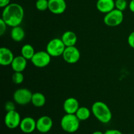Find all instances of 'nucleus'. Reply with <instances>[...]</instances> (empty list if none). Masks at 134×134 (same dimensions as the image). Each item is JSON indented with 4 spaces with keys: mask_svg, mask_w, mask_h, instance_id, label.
Returning <instances> with one entry per match:
<instances>
[{
    "mask_svg": "<svg viewBox=\"0 0 134 134\" xmlns=\"http://www.w3.org/2000/svg\"><path fill=\"white\" fill-rule=\"evenodd\" d=\"M104 134H123L120 131L115 129L107 130L104 132Z\"/></svg>",
    "mask_w": 134,
    "mask_h": 134,
    "instance_id": "nucleus-28",
    "label": "nucleus"
},
{
    "mask_svg": "<svg viewBox=\"0 0 134 134\" xmlns=\"http://www.w3.org/2000/svg\"><path fill=\"white\" fill-rule=\"evenodd\" d=\"M79 107V101L73 97L67 98L63 103V109L67 114H75Z\"/></svg>",
    "mask_w": 134,
    "mask_h": 134,
    "instance_id": "nucleus-13",
    "label": "nucleus"
},
{
    "mask_svg": "<svg viewBox=\"0 0 134 134\" xmlns=\"http://www.w3.org/2000/svg\"><path fill=\"white\" fill-rule=\"evenodd\" d=\"M24 17V10L20 4H9L6 7L3 8L1 18L5 21L8 26L15 27L20 26Z\"/></svg>",
    "mask_w": 134,
    "mask_h": 134,
    "instance_id": "nucleus-1",
    "label": "nucleus"
},
{
    "mask_svg": "<svg viewBox=\"0 0 134 134\" xmlns=\"http://www.w3.org/2000/svg\"><path fill=\"white\" fill-rule=\"evenodd\" d=\"M61 39L65 47L75 46L77 42V36L75 33L72 31H66L62 34Z\"/></svg>",
    "mask_w": 134,
    "mask_h": 134,
    "instance_id": "nucleus-17",
    "label": "nucleus"
},
{
    "mask_svg": "<svg viewBox=\"0 0 134 134\" xmlns=\"http://www.w3.org/2000/svg\"><path fill=\"white\" fill-rule=\"evenodd\" d=\"M13 82L16 85H20L23 82L24 77L22 72H14L12 77Z\"/></svg>",
    "mask_w": 134,
    "mask_h": 134,
    "instance_id": "nucleus-23",
    "label": "nucleus"
},
{
    "mask_svg": "<svg viewBox=\"0 0 134 134\" xmlns=\"http://www.w3.org/2000/svg\"><path fill=\"white\" fill-rule=\"evenodd\" d=\"M66 8L65 0H48V10L53 14H62L65 11Z\"/></svg>",
    "mask_w": 134,
    "mask_h": 134,
    "instance_id": "nucleus-12",
    "label": "nucleus"
},
{
    "mask_svg": "<svg viewBox=\"0 0 134 134\" xmlns=\"http://www.w3.org/2000/svg\"><path fill=\"white\" fill-rule=\"evenodd\" d=\"M92 134H104V133L102 132H101V131H96V132H93Z\"/></svg>",
    "mask_w": 134,
    "mask_h": 134,
    "instance_id": "nucleus-31",
    "label": "nucleus"
},
{
    "mask_svg": "<svg viewBox=\"0 0 134 134\" xmlns=\"http://www.w3.org/2000/svg\"><path fill=\"white\" fill-rule=\"evenodd\" d=\"M14 58V54L11 50L6 47L0 48V64L3 66L11 65Z\"/></svg>",
    "mask_w": 134,
    "mask_h": 134,
    "instance_id": "nucleus-14",
    "label": "nucleus"
},
{
    "mask_svg": "<svg viewBox=\"0 0 134 134\" xmlns=\"http://www.w3.org/2000/svg\"><path fill=\"white\" fill-rule=\"evenodd\" d=\"M33 93L29 89L19 88L13 94V99L14 102L20 105H26L31 102Z\"/></svg>",
    "mask_w": 134,
    "mask_h": 134,
    "instance_id": "nucleus-6",
    "label": "nucleus"
},
{
    "mask_svg": "<svg viewBox=\"0 0 134 134\" xmlns=\"http://www.w3.org/2000/svg\"><path fill=\"white\" fill-rule=\"evenodd\" d=\"M62 56L65 62L69 64H74L79 61L81 53L79 50L75 46L66 47Z\"/></svg>",
    "mask_w": 134,
    "mask_h": 134,
    "instance_id": "nucleus-8",
    "label": "nucleus"
},
{
    "mask_svg": "<svg viewBox=\"0 0 134 134\" xmlns=\"http://www.w3.org/2000/svg\"><path fill=\"white\" fill-rule=\"evenodd\" d=\"M96 8L100 13L107 14L115 9V0H98Z\"/></svg>",
    "mask_w": 134,
    "mask_h": 134,
    "instance_id": "nucleus-15",
    "label": "nucleus"
},
{
    "mask_svg": "<svg viewBox=\"0 0 134 134\" xmlns=\"http://www.w3.org/2000/svg\"><path fill=\"white\" fill-rule=\"evenodd\" d=\"M20 129L23 133L29 134L37 130V121L32 117L26 116L21 120Z\"/></svg>",
    "mask_w": 134,
    "mask_h": 134,
    "instance_id": "nucleus-11",
    "label": "nucleus"
},
{
    "mask_svg": "<svg viewBox=\"0 0 134 134\" xmlns=\"http://www.w3.org/2000/svg\"><path fill=\"white\" fill-rule=\"evenodd\" d=\"M31 102L33 105L36 107H43L46 103V98L44 94L41 92L33 93Z\"/></svg>",
    "mask_w": 134,
    "mask_h": 134,
    "instance_id": "nucleus-19",
    "label": "nucleus"
},
{
    "mask_svg": "<svg viewBox=\"0 0 134 134\" xmlns=\"http://www.w3.org/2000/svg\"><path fill=\"white\" fill-rule=\"evenodd\" d=\"M65 47H66L61 39L54 38L47 43L46 51L51 57H58L62 56Z\"/></svg>",
    "mask_w": 134,
    "mask_h": 134,
    "instance_id": "nucleus-4",
    "label": "nucleus"
},
{
    "mask_svg": "<svg viewBox=\"0 0 134 134\" xmlns=\"http://www.w3.org/2000/svg\"><path fill=\"white\" fill-rule=\"evenodd\" d=\"M91 111L97 120L103 124H107L112 119V113L106 103L103 102H96L92 105Z\"/></svg>",
    "mask_w": 134,
    "mask_h": 134,
    "instance_id": "nucleus-2",
    "label": "nucleus"
},
{
    "mask_svg": "<svg viewBox=\"0 0 134 134\" xmlns=\"http://www.w3.org/2000/svg\"><path fill=\"white\" fill-rule=\"evenodd\" d=\"M7 26H8L7 25V24L5 23V21H4L2 18H1V19H0V35H1V36H2V35L5 34V31H6Z\"/></svg>",
    "mask_w": 134,
    "mask_h": 134,
    "instance_id": "nucleus-26",
    "label": "nucleus"
},
{
    "mask_svg": "<svg viewBox=\"0 0 134 134\" xmlns=\"http://www.w3.org/2000/svg\"><path fill=\"white\" fill-rule=\"evenodd\" d=\"M130 134H132V133H130Z\"/></svg>",
    "mask_w": 134,
    "mask_h": 134,
    "instance_id": "nucleus-33",
    "label": "nucleus"
},
{
    "mask_svg": "<svg viewBox=\"0 0 134 134\" xmlns=\"http://www.w3.org/2000/svg\"><path fill=\"white\" fill-rule=\"evenodd\" d=\"M128 7H129L130 10L132 13H134V0H131Z\"/></svg>",
    "mask_w": 134,
    "mask_h": 134,
    "instance_id": "nucleus-30",
    "label": "nucleus"
},
{
    "mask_svg": "<svg viewBox=\"0 0 134 134\" xmlns=\"http://www.w3.org/2000/svg\"><path fill=\"white\" fill-rule=\"evenodd\" d=\"M35 52L33 46L30 44H26L22 46L21 48V55L27 60H31L33 56L35 54Z\"/></svg>",
    "mask_w": 134,
    "mask_h": 134,
    "instance_id": "nucleus-20",
    "label": "nucleus"
},
{
    "mask_svg": "<svg viewBox=\"0 0 134 134\" xmlns=\"http://www.w3.org/2000/svg\"><path fill=\"white\" fill-rule=\"evenodd\" d=\"M10 4V0H0V7L5 8Z\"/></svg>",
    "mask_w": 134,
    "mask_h": 134,
    "instance_id": "nucleus-29",
    "label": "nucleus"
},
{
    "mask_svg": "<svg viewBox=\"0 0 134 134\" xmlns=\"http://www.w3.org/2000/svg\"><path fill=\"white\" fill-rule=\"evenodd\" d=\"M21 116L16 111L7 112L4 119L5 124L9 129L13 130L20 126L21 122Z\"/></svg>",
    "mask_w": 134,
    "mask_h": 134,
    "instance_id": "nucleus-9",
    "label": "nucleus"
},
{
    "mask_svg": "<svg viewBox=\"0 0 134 134\" xmlns=\"http://www.w3.org/2000/svg\"><path fill=\"white\" fill-rule=\"evenodd\" d=\"M90 110L86 107H80L76 112L75 115L79 119L80 121H84L90 118L91 115Z\"/></svg>",
    "mask_w": 134,
    "mask_h": 134,
    "instance_id": "nucleus-21",
    "label": "nucleus"
},
{
    "mask_svg": "<svg viewBox=\"0 0 134 134\" xmlns=\"http://www.w3.org/2000/svg\"><path fill=\"white\" fill-rule=\"evenodd\" d=\"M37 134H46V133H37Z\"/></svg>",
    "mask_w": 134,
    "mask_h": 134,
    "instance_id": "nucleus-32",
    "label": "nucleus"
},
{
    "mask_svg": "<svg viewBox=\"0 0 134 134\" xmlns=\"http://www.w3.org/2000/svg\"><path fill=\"white\" fill-rule=\"evenodd\" d=\"M128 43L130 47L134 48V31H132L128 36Z\"/></svg>",
    "mask_w": 134,
    "mask_h": 134,
    "instance_id": "nucleus-27",
    "label": "nucleus"
},
{
    "mask_svg": "<svg viewBox=\"0 0 134 134\" xmlns=\"http://www.w3.org/2000/svg\"><path fill=\"white\" fill-rule=\"evenodd\" d=\"M128 7L126 0H115V9L121 11H124Z\"/></svg>",
    "mask_w": 134,
    "mask_h": 134,
    "instance_id": "nucleus-24",
    "label": "nucleus"
},
{
    "mask_svg": "<svg viewBox=\"0 0 134 134\" xmlns=\"http://www.w3.org/2000/svg\"><path fill=\"white\" fill-rule=\"evenodd\" d=\"M35 7L39 11H45L48 9V0H37Z\"/></svg>",
    "mask_w": 134,
    "mask_h": 134,
    "instance_id": "nucleus-22",
    "label": "nucleus"
},
{
    "mask_svg": "<svg viewBox=\"0 0 134 134\" xmlns=\"http://www.w3.org/2000/svg\"><path fill=\"white\" fill-rule=\"evenodd\" d=\"M10 65L14 72H22L27 66V60L22 55L17 56L14 57Z\"/></svg>",
    "mask_w": 134,
    "mask_h": 134,
    "instance_id": "nucleus-16",
    "label": "nucleus"
},
{
    "mask_svg": "<svg viewBox=\"0 0 134 134\" xmlns=\"http://www.w3.org/2000/svg\"><path fill=\"white\" fill-rule=\"evenodd\" d=\"M52 119L48 116H42L37 120V130L39 133H48L52 129Z\"/></svg>",
    "mask_w": 134,
    "mask_h": 134,
    "instance_id": "nucleus-10",
    "label": "nucleus"
},
{
    "mask_svg": "<svg viewBox=\"0 0 134 134\" xmlns=\"http://www.w3.org/2000/svg\"><path fill=\"white\" fill-rule=\"evenodd\" d=\"M10 37L14 41H22L25 37L24 30L20 26L13 27L10 31Z\"/></svg>",
    "mask_w": 134,
    "mask_h": 134,
    "instance_id": "nucleus-18",
    "label": "nucleus"
},
{
    "mask_svg": "<svg viewBox=\"0 0 134 134\" xmlns=\"http://www.w3.org/2000/svg\"><path fill=\"white\" fill-rule=\"evenodd\" d=\"M5 109L7 112L12 111H15V105L12 102H7L5 105Z\"/></svg>",
    "mask_w": 134,
    "mask_h": 134,
    "instance_id": "nucleus-25",
    "label": "nucleus"
},
{
    "mask_svg": "<svg viewBox=\"0 0 134 134\" xmlns=\"http://www.w3.org/2000/svg\"><path fill=\"white\" fill-rule=\"evenodd\" d=\"M124 20L123 12L115 9L107 13L103 18V22L109 27H116L122 24Z\"/></svg>",
    "mask_w": 134,
    "mask_h": 134,
    "instance_id": "nucleus-5",
    "label": "nucleus"
},
{
    "mask_svg": "<svg viewBox=\"0 0 134 134\" xmlns=\"http://www.w3.org/2000/svg\"><path fill=\"white\" fill-rule=\"evenodd\" d=\"M61 128L64 132L73 133L77 132L80 126V120L75 114H65L60 121Z\"/></svg>",
    "mask_w": 134,
    "mask_h": 134,
    "instance_id": "nucleus-3",
    "label": "nucleus"
},
{
    "mask_svg": "<svg viewBox=\"0 0 134 134\" xmlns=\"http://www.w3.org/2000/svg\"><path fill=\"white\" fill-rule=\"evenodd\" d=\"M33 65L38 68H43L49 65L51 61V56L47 51H40L35 52L31 60Z\"/></svg>",
    "mask_w": 134,
    "mask_h": 134,
    "instance_id": "nucleus-7",
    "label": "nucleus"
}]
</instances>
